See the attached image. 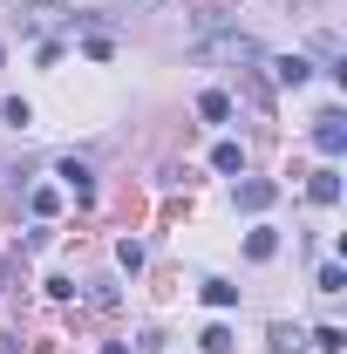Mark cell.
Listing matches in <instances>:
<instances>
[{"instance_id": "obj_9", "label": "cell", "mask_w": 347, "mask_h": 354, "mask_svg": "<svg viewBox=\"0 0 347 354\" xmlns=\"http://www.w3.org/2000/svg\"><path fill=\"white\" fill-rule=\"evenodd\" d=\"M205 307H238V286H225V279H205Z\"/></svg>"}, {"instance_id": "obj_11", "label": "cell", "mask_w": 347, "mask_h": 354, "mask_svg": "<svg viewBox=\"0 0 347 354\" xmlns=\"http://www.w3.org/2000/svg\"><path fill=\"white\" fill-rule=\"evenodd\" d=\"M62 212V191L55 184H35V218H55Z\"/></svg>"}, {"instance_id": "obj_2", "label": "cell", "mask_w": 347, "mask_h": 354, "mask_svg": "<svg viewBox=\"0 0 347 354\" xmlns=\"http://www.w3.org/2000/svg\"><path fill=\"white\" fill-rule=\"evenodd\" d=\"M313 143H320L327 157H341V150H347V116H341V109H327V116H313Z\"/></svg>"}, {"instance_id": "obj_13", "label": "cell", "mask_w": 347, "mask_h": 354, "mask_svg": "<svg viewBox=\"0 0 347 354\" xmlns=\"http://www.w3.org/2000/svg\"><path fill=\"white\" fill-rule=\"evenodd\" d=\"M0 123H14V130H28V123H35V109H28V102L14 95V102H0Z\"/></svg>"}, {"instance_id": "obj_5", "label": "cell", "mask_w": 347, "mask_h": 354, "mask_svg": "<svg viewBox=\"0 0 347 354\" xmlns=\"http://www.w3.org/2000/svg\"><path fill=\"white\" fill-rule=\"evenodd\" d=\"M306 198H313V205H341V171H334V164H327V171H313Z\"/></svg>"}, {"instance_id": "obj_1", "label": "cell", "mask_w": 347, "mask_h": 354, "mask_svg": "<svg viewBox=\"0 0 347 354\" xmlns=\"http://www.w3.org/2000/svg\"><path fill=\"white\" fill-rule=\"evenodd\" d=\"M259 62V41L252 35H232V28H218V35H205V41H191V62Z\"/></svg>"}, {"instance_id": "obj_7", "label": "cell", "mask_w": 347, "mask_h": 354, "mask_svg": "<svg viewBox=\"0 0 347 354\" xmlns=\"http://www.w3.org/2000/svg\"><path fill=\"white\" fill-rule=\"evenodd\" d=\"M198 116H205V123H225V116H232V95H225V88H205V95H198Z\"/></svg>"}, {"instance_id": "obj_16", "label": "cell", "mask_w": 347, "mask_h": 354, "mask_svg": "<svg viewBox=\"0 0 347 354\" xmlns=\"http://www.w3.org/2000/svg\"><path fill=\"white\" fill-rule=\"evenodd\" d=\"M116 266H130V272H136V266H143V245H136V239H123V245H116Z\"/></svg>"}, {"instance_id": "obj_3", "label": "cell", "mask_w": 347, "mask_h": 354, "mask_svg": "<svg viewBox=\"0 0 347 354\" xmlns=\"http://www.w3.org/2000/svg\"><path fill=\"white\" fill-rule=\"evenodd\" d=\"M55 177H62V184L75 191V205H88V198H95V171H88L82 157H68V164H62V171H55Z\"/></svg>"}, {"instance_id": "obj_6", "label": "cell", "mask_w": 347, "mask_h": 354, "mask_svg": "<svg viewBox=\"0 0 347 354\" xmlns=\"http://www.w3.org/2000/svg\"><path fill=\"white\" fill-rule=\"evenodd\" d=\"M306 75H313V62H306V55H279V62H272V82H286V88H300Z\"/></svg>"}, {"instance_id": "obj_10", "label": "cell", "mask_w": 347, "mask_h": 354, "mask_svg": "<svg viewBox=\"0 0 347 354\" xmlns=\"http://www.w3.org/2000/svg\"><path fill=\"white\" fill-rule=\"evenodd\" d=\"M272 252H279V232H252V239H245V259H272Z\"/></svg>"}, {"instance_id": "obj_14", "label": "cell", "mask_w": 347, "mask_h": 354, "mask_svg": "<svg viewBox=\"0 0 347 354\" xmlns=\"http://www.w3.org/2000/svg\"><path fill=\"white\" fill-rule=\"evenodd\" d=\"M320 293H347V272H341V266H320Z\"/></svg>"}, {"instance_id": "obj_4", "label": "cell", "mask_w": 347, "mask_h": 354, "mask_svg": "<svg viewBox=\"0 0 347 354\" xmlns=\"http://www.w3.org/2000/svg\"><path fill=\"white\" fill-rule=\"evenodd\" d=\"M272 198H279V184H272V177H245V184H238V212H265Z\"/></svg>"}, {"instance_id": "obj_15", "label": "cell", "mask_w": 347, "mask_h": 354, "mask_svg": "<svg viewBox=\"0 0 347 354\" xmlns=\"http://www.w3.org/2000/svg\"><path fill=\"white\" fill-rule=\"evenodd\" d=\"M313 348H327V354H341V348H347V334H341V327H320V334H313Z\"/></svg>"}, {"instance_id": "obj_12", "label": "cell", "mask_w": 347, "mask_h": 354, "mask_svg": "<svg viewBox=\"0 0 347 354\" xmlns=\"http://www.w3.org/2000/svg\"><path fill=\"white\" fill-rule=\"evenodd\" d=\"M198 341H205V354H232V327H218V320H212Z\"/></svg>"}, {"instance_id": "obj_8", "label": "cell", "mask_w": 347, "mask_h": 354, "mask_svg": "<svg viewBox=\"0 0 347 354\" xmlns=\"http://www.w3.org/2000/svg\"><path fill=\"white\" fill-rule=\"evenodd\" d=\"M212 171H225V177H245V150H238V143H218V150H212Z\"/></svg>"}, {"instance_id": "obj_17", "label": "cell", "mask_w": 347, "mask_h": 354, "mask_svg": "<svg viewBox=\"0 0 347 354\" xmlns=\"http://www.w3.org/2000/svg\"><path fill=\"white\" fill-rule=\"evenodd\" d=\"M102 354H130V348H123V341H109V348H102Z\"/></svg>"}]
</instances>
